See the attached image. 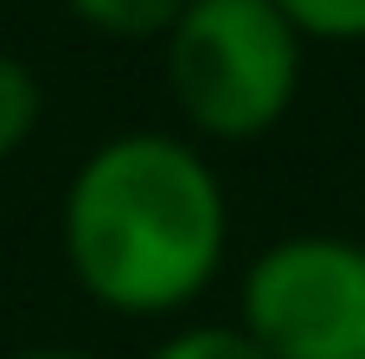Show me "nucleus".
<instances>
[{
  "label": "nucleus",
  "mask_w": 365,
  "mask_h": 359,
  "mask_svg": "<svg viewBox=\"0 0 365 359\" xmlns=\"http://www.w3.org/2000/svg\"><path fill=\"white\" fill-rule=\"evenodd\" d=\"M58 257L115 321H192L231 263V193L212 148L180 128L90 141L58 199Z\"/></svg>",
  "instance_id": "nucleus-1"
},
{
  "label": "nucleus",
  "mask_w": 365,
  "mask_h": 359,
  "mask_svg": "<svg viewBox=\"0 0 365 359\" xmlns=\"http://www.w3.org/2000/svg\"><path fill=\"white\" fill-rule=\"evenodd\" d=\"M308 71V39L276 0H186L160 39V84L180 135L199 148H244L289 122Z\"/></svg>",
  "instance_id": "nucleus-2"
},
{
  "label": "nucleus",
  "mask_w": 365,
  "mask_h": 359,
  "mask_svg": "<svg viewBox=\"0 0 365 359\" xmlns=\"http://www.w3.org/2000/svg\"><path fill=\"white\" fill-rule=\"evenodd\" d=\"M231 321L269 359H365V238L282 231L237 270Z\"/></svg>",
  "instance_id": "nucleus-3"
},
{
  "label": "nucleus",
  "mask_w": 365,
  "mask_h": 359,
  "mask_svg": "<svg viewBox=\"0 0 365 359\" xmlns=\"http://www.w3.org/2000/svg\"><path fill=\"white\" fill-rule=\"evenodd\" d=\"M64 6L96 39H122V45H160L167 26L186 13V0H64Z\"/></svg>",
  "instance_id": "nucleus-4"
},
{
  "label": "nucleus",
  "mask_w": 365,
  "mask_h": 359,
  "mask_svg": "<svg viewBox=\"0 0 365 359\" xmlns=\"http://www.w3.org/2000/svg\"><path fill=\"white\" fill-rule=\"evenodd\" d=\"M38 122H45V84H38V71L19 51L0 45V167L32 148Z\"/></svg>",
  "instance_id": "nucleus-5"
},
{
  "label": "nucleus",
  "mask_w": 365,
  "mask_h": 359,
  "mask_svg": "<svg viewBox=\"0 0 365 359\" xmlns=\"http://www.w3.org/2000/svg\"><path fill=\"white\" fill-rule=\"evenodd\" d=\"M148 359H269L237 321H173Z\"/></svg>",
  "instance_id": "nucleus-6"
},
{
  "label": "nucleus",
  "mask_w": 365,
  "mask_h": 359,
  "mask_svg": "<svg viewBox=\"0 0 365 359\" xmlns=\"http://www.w3.org/2000/svg\"><path fill=\"white\" fill-rule=\"evenodd\" d=\"M308 45H365V0H276Z\"/></svg>",
  "instance_id": "nucleus-7"
},
{
  "label": "nucleus",
  "mask_w": 365,
  "mask_h": 359,
  "mask_svg": "<svg viewBox=\"0 0 365 359\" xmlns=\"http://www.w3.org/2000/svg\"><path fill=\"white\" fill-rule=\"evenodd\" d=\"M0 359H109V353L77 347V340H32V347H13V353H0Z\"/></svg>",
  "instance_id": "nucleus-8"
},
{
  "label": "nucleus",
  "mask_w": 365,
  "mask_h": 359,
  "mask_svg": "<svg viewBox=\"0 0 365 359\" xmlns=\"http://www.w3.org/2000/svg\"><path fill=\"white\" fill-rule=\"evenodd\" d=\"M359 238H365V199H359Z\"/></svg>",
  "instance_id": "nucleus-9"
}]
</instances>
